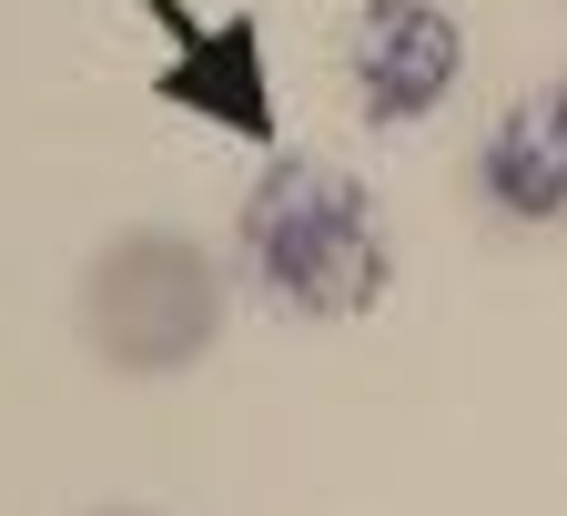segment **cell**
Here are the masks:
<instances>
[{
    "mask_svg": "<svg viewBox=\"0 0 567 516\" xmlns=\"http://www.w3.org/2000/svg\"><path fill=\"white\" fill-rule=\"evenodd\" d=\"M224 334V264L173 224H132L82 274V344L112 375H183Z\"/></svg>",
    "mask_w": 567,
    "mask_h": 516,
    "instance_id": "cell-2",
    "label": "cell"
},
{
    "mask_svg": "<svg viewBox=\"0 0 567 516\" xmlns=\"http://www.w3.org/2000/svg\"><path fill=\"white\" fill-rule=\"evenodd\" d=\"M153 102L213 122V132H234V142H274L284 112H274V61H264V21L234 11V21H213V41L193 61H163L153 71Z\"/></svg>",
    "mask_w": 567,
    "mask_h": 516,
    "instance_id": "cell-5",
    "label": "cell"
},
{
    "mask_svg": "<svg viewBox=\"0 0 567 516\" xmlns=\"http://www.w3.org/2000/svg\"><path fill=\"white\" fill-rule=\"evenodd\" d=\"M344 61H354V92H365L375 122H425L466 71V31L446 0H365Z\"/></svg>",
    "mask_w": 567,
    "mask_h": 516,
    "instance_id": "cell-3",
    "label": "cell"
},
{
    "mask_svg": "<svg viewBox=\"0 0 567 516\" xmlns=\"http://www.w3.org/2000/svg\"><path fill=\"white\" fill-rule=\"evenodd\" d=\"M92 516H153V506H92Z\"/></svg>",
    "mask_w": 567,
    "mask_h": 516,
    "instance_id": "cell-7",
    "label": "cell"
},
{
    "mask_svg": "<svg viewBox=\"0 0 567 516\" xmlns=\"http://www.w3.org/2000/svg\"><path fill=\"white\" fill-rule=\"evenodd\" d=\"M476 193L517 234H567V82L517 92L476 142Z\"/></svg>",
    "mask_w": 567,
    "mask_h": 516,
    "instance_id": "cell-4",
    "label": "cell"
},
{
    "mask_svg": "<svg viewBox=\"0 0 567 516\" xmlns=\"http://www.w3.org/2000/svg\"><path fill=\"white\" fill-rule=\"evenodd\" d=\"M142 11H153V21H163V61H193V51L213 41V21L193 11V0H142Z\"/></svg>",
    "mask_w": 567,
    "mask_h": 516,
    "instance_id": "cell-6",
    "label": "cell"
},
{
    "mask_svg": "<svg viewBox=\"0 0 567 516\" xmlns=\"http://www.w3.org/2000/svg\"><path fill=\"white\" fill-rule=\"evenodd\" d=\"M234 244H244V274L274 314H305V324H354L385 305L395 283V244H385V213L375 193L334 173V163H274L244 213H234Z\"/></svg>",
    "mask_w": 567,
    "mask_h": 516,
    "instance_id": "cell-1",
    "label": "cell"
}]
</instances>
